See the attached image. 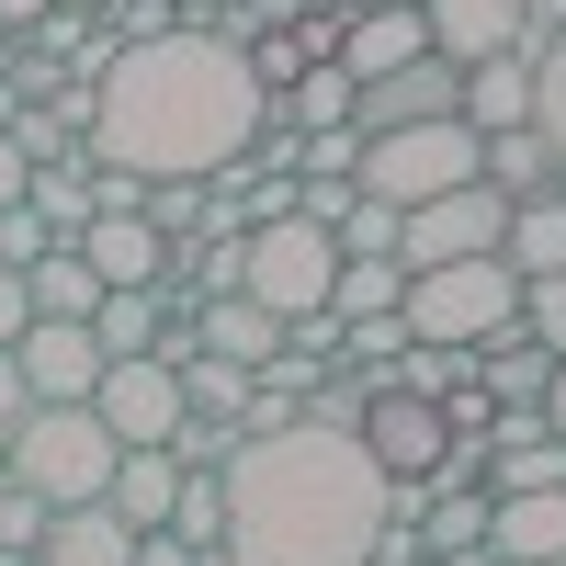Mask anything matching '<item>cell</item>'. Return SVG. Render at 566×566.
<instances>
[{
  "label": "cell",
  "instance_id": "cell-27",
  "mask_svg": "<svg viewBox=\"0 0 566 566\" xmlns=\"http://www.w3.org/2000/svg\"><path fill=\"white\" fill-rule=\"evenodd\" d=\"M533 136L555 148V170H566V23L533 45Z\"/></svg>",
  "mask_w": 566,
  "mask_h": 566
},
{
  "label": "cell",
  "instance_id": "cell-11",
  "mask_svg": "<svg viewBox=\"0 0 566 566\" xmlns=\"http://www.w3.org/2000/svg\"><path fill=\"white\" fill-rule=\"evenodd\" d=\"M442 114H464V69H442V57H408L352 91V136H397V125H442Z\"/></svg>",
  "mask_w": 566,
  "mask_h": 566
},
{
  "label": "cell",
  "instance_id": "cell-30",
  "mask_svg": "<svg viewBox=\"0 0 566 566\" xmlns=\"http://www.w3.org/2000/svg\"><path fill=\"white\" fill-rule=\"evenodd\" d=\"M45 522H57V510H45L34 488L0 476V555H34V544H45Z\"/></svg>",
  "mask_w": 566,
  "mask_h": 566
},
{
  "label": "cell",
  "instance_id": "cell-35",
  "mask_svg": "<svg viewBox=\"0 0 566 566\" xmlns=\"http://www.w3.org/2000/svg\"><path fill=\"white\" fill-rule=\"evenodd\" d=\"M23 408H34V397H23V363H12V352H0V431H12V419H23Z\"/></svg>",
  "mask_w": 566,
  "mask_h": 566
},
{
  "label": "cell",
  "instance_id": "cell-39",
  "mask_svg": "<svg viewBox=\"0 0 566 566\" xmlns=\"http://www.w3.org/2000/svg\"><path fill=\"white\" fill-rule=\"evenodd\" d=\"M295 12H317V23H352V12H374V0H295Z\"/></svg>",
  "mask_w": 566,
  "mask_h": 566
},
{
  "label": "cell",
  "instance_id": "cell-21",
  "mask_svg": "<svg viewBox=\"0 0 566 566\" xmlns=\"http://www.w3.org/2000/svg\"><path fill=\"white\" fill-rule=\"evenodd\" d=\"M464 125H476V136H510V125H533V45H522V57H488V69H464Z\"/></svg>",
  "mask_w": 566,
  "mask_h": 566
},
{
  "label": "cell",
  "instance_id": "cell-32",
  "mask_svg": "<svg viewBox=\"0 0 566 566\" xmlns=\"http://www.w3.org/2000/svg\"><path fill=\"white\" fill-rule=\"evenodd\" d=\"M522 340H544V352H566V272H544V283H522Z\"/></svg>",
  "mask_w": 566,
  "mask_h": 566
},
{
  "label": "cell",
  "instance_id": "cell-26",
  "mask_svg": "<svg viewBox=\"0 0 566 566\" xmlns=\"http://www.w3.org/2000/svg\"><path fill=\"white\" fill-rule=\"evenodd\" d=\"M272 114L295 125V136H328V125H352V69H306V80L283 91Z\"/></svg>",
  "mask_w": 566,
  "mask_h": 566
},
{
  "label": "cell",
  "instance_id": "cell-5",
  "mask_svg": "<svg viewBox=\"0 0 566 566\" xmlns=\"http://www.w3.org/2000/svg\"><path fill=\"white\" fill-rule=\"evenodd\" d=\"M476 181V125L442 114V125H397V136H363V170H352V193L363 205H431V193H464Z\"/></svg>",
  "mask_w": 566,
  "mask_h": 566
},
{
  "label": "cell",
  "instance_id": "cell-36",
  "mask_svg": "<svg viewBox=\"0 0 566 566\" xmlns=\"http://www.w3.org/2000/svg\"><path fill=\"white\" fill-rule=\"evenodd\" d=\"M23 181H34V170H23V148H12V136H0V216L23 205Z\"/></svg>",
  "mask_w": 566,
  "mask_h": 566
},
{
  "label": "cell",
  "instance_id": "cell-19",
  "mask_svg": "<svg viewBox=\"0 0 566 566\" xmlns=\"http://www.w3.org/2000/svg\"><path fill=\"white\" fill-rule=\"evenodd\" d=\"M544 386H555V352L522 340V328H499V340L476 352V397L488 408H544Z\"/></svg>",
  "mask_w": 566,
  "mask_h": 566
},
{
  "label": "cell",
  "instance_id": "cell-9",
  "mask_svg": "<svg viewBox=\"0 0 566 566\" xmlns=\"http://www.w3.org/2000/svg\"><path fill=\"white\" fill-rule=\"evenodd\" d=\"M352 442L374 453V476H386V488H431V464L453 453L442 408H431V397H397V386H374V408H363V431H352Z\"/></svg>",
  "mask_w": 566,
  "mask_h": 566
},
{
  "label": "cell",
  "instance_id": "cell-15",
  "mask_svg": "<svg viewBox=\"0 0 566 566\" xmlns=\"http://www.w3.org/2000/svg\"><path fill=\"white\" fill-rule=\"evenodd\" d=\"M476 181L499 205H544V193H566V170H555V148L533 125H510V136H476Z\"/></svg>",
  "mask_w": 566,
  "mask_h": 566
},
{
  "label": "cell",
  "instance_id": "cell-31",
  "mask_svg": "<svg viewBox=\"0 0 566 566\" xmlns=\"http://www.w3.org/2000/svg\"><path fill=\"white\" fill-rule=\"evenodd\" d=\"M103 34H114V45H159V34H181V0H114Z\"/></svg>",
  "mask_w": 566,
  "mask_h": 566
},
{
  "label": "cell",
  "instance_id": "cell-1",
  "mask_svg": "<svg viewBox=\"0 0 566 566\" xmlns=\"http://www.w3.org/2000/svg\"><path fill=\"white\" fill-rule=\"evenodd\" d=\"M261 80L227 34L181 23L159 45H125V57L91 80V159L125 181H216L227 159L261 136Z\"/></svg>",
  "mask_w": 566,
  "mask_h": 566
},
{
  "label": "cell",
  "instance_id": "cell-20",
  "mask_svg": "<svg viewBox=\"0 0 566 566\" xmlns=\"http://www.w3.org/2000/svg\"><path fill=\"white\" fill-rule=\"evenodd\" d=\"M34 566H136V533L114 522L103 499H91V510H57V522H45Z\"/></svg>",
  "mask_w": 566,
  "mask_h": 566
},
{
  "label": "cell",
  "instance_id": "cell-37",
  "mask_svg": "<svg viewBox=\"0 0 566 566\" xmlns=\"http://www.w3.org/2000/svg\"><path fill=\"white\" fill-rule=\"evenodd\" d=\"M136 566H193V555H181L170 533H136Z\"/></svg>",
  "mask_w": 566,
  "mask_h": 566
},
{
  "label": "cell",
  "instance_id": "cell-16",
  "mask_svg": "<svg viewBox=\"0 0 566 566\" xmlns=\"http://www.w3.org/2000/svg\"><path fill=\"white\" fill-rule=\"evenodd\" d=\"M193 352H205V363H239V374H261V363L283 352V317H261L250 295H216V306H193Z\"/></svg>",
  "mask_w": 566,
  "mask_h": 566
},
{
  "label": "cell",
  "instance_id": "cell-28",
  "mask_svg": "<svg viewBox=\"0 0 566 566\" xmlns=\"http://www.w3.org/2000/svg\"><path fill=\"white\" fill-rule=\"evenodd\" d=\"M170 544H181V555H216V544H227V488H216V476H181V499H170Z\"/></svg>",
  "mask_w": 566,
  "mask_h": 566
},
{
  "label": "cell",
  "instance_id": "cell-14",
  "mask_svg": "<svg viewBox=\"0 0 566 566\" xmlns=\"http://www.w3.org/2000/svg\"><path fill=\"white\" fill-rule=\"evenodd\" d=\"M488 555H510V566H566V488H544V499H488Z\"/></svg>",
  "mask_w": 566,
  "mask_h": 566
},
{
  "label": "cell",
  "instance_id": "cell-17",
  "mask_svg": "<svg viewBox=\"0 0 566 566\" xmlns=\"http://www.w3.org/2000/svg\"><path fill=\"white\" fill-rule=\"evenodd\" d=\"M170 499H181V464H170V453H114L103 510H114L125 533H170Z\"/></svg>",
  "mask_w": 566,
  "mask_h": 566
},
{
  "label": "cell",
  "instance_id": "cell-22",
  "mask_svg": "<svg viewBox=\"0 0 566 566\" xmlns=\"http://www.w3.org/2000/svg\"><path fill=\"white\" fill-rule=\"evenodd\" d=\"M499 261H510V283H544V272H566V193H544V205H510V227H499Z\"/></svg>",
  "mask_w": 566,
  "mask_h": 566
},
{
  "label": "cell",
  "instance_id": "cell-2",
  "mask_svg": "<svg viewBox=\"0 0 566 566\" xmlns=\"http://www.w3.org/2000/svg\"><path fill=\"white\" fill-rule=\"evenodd\" d=\"M227 488V566H374V533L397 522V488L374 476L352 431H261L216 464Z\"/></svg>",
  "mask_w": 566,
  "mask_h": 566
},
{
  "label": "cell",
  "instance_id": "cell-18",
  "mask_svg": "<svg viewBox=\"0 0 566 566\" xmlns=\"http://www.w3.org/2000/svg\"><path fill=\"white\" fill-rule=\"evenodd\" d=\"M408 57H431L419 12H352V23H340V69H352V91L386 80V69H408Z\"/></svg>",
  "mask_w": 566,
  "mask_h": 566
},
{
  "label": "cell",
  "instance_id": "cell-33",
  "mask_svg": "<svg viewBox=\"0 0 566 566\" xmlns=\"http://www.w3.org/2000/svg\"><path fill=\"white\" fill-rule=\"evenodd\" d=\"M45 250H57V227H45L34 205H12V216H0V272H34Z\"/></svg>",
  "mask_w": 566,
  "mask_h": 566
},
{
  "label": "cell",
  "instance_id": "cell-29",
  "mask_svg": "<svg viewBox=\"0 0 566 566\" xmlns=\"http://www.w3.org/2000/svg\"><path fill=\"white\" fill-rule=\"evenodd\" d=\"M136 216H148L159 239H216V193H205V181H148Z\"/></svg>",
  "mask_w": 566,
  "mask_h": 566
},
{
  "label": "cell",
  "instance_id": "cell-40",
  "mask_svg": "<svg viewBox=\"0 0 566 566\" xmlns=\"http://www.w3.org/2000/svg\"><path fill=\"white\" fill-rule=\"evenodd\" d=\"M522 23H533V34H555V23H566V0H522Z\"/></svg>",
  "mask_w": 566,
  "mask_h": 566
},
{
  "label": "cell",
  "instance_id": "cell-25",
  "mask_svg": "<svg viewBox=\"0 0 566 566\" xmlns=\"http://www.w3.org/2000/svg\"><path fill=\"white\" fill-rule=\"evenodd\" d=\"M397 295H408V272L397 261H340V283H328V317H397Z\"/></svg>",
  "mask_w": 566,
  "mask_h": 566
},
{
  "label": "cell",
  "instance_id": "cell-41",
  "mask_svg": "<svg viewBox=\"0 0 566 566\" xmlns=\"http://www.w3.org/2000/svg\"><path fill=\"white\" fill-rule=\"evenodd\" d=\"M45 12H69V23H103V12H114V0H45Z\"/></svg>",
  "mask_w": 566,
  "mask_h": 566
},
{
  "label": "cell",
  "instance_id": "cell-13",
  "mask_svg": "<svg viewBox=\"0 0 566 566\" xmlns=\"http://www.w3.org/2000/svg\"><path fill=\"white\" fill-rule=\"evenodd\" d=\"M12 363H23L34 408H91V386H103V340H91V328H57V317H34L12 340Z\"/></svg>",
  "mask_w": 566,
  "mask_h": 566
},
{
  "label": "cell",
  "instance_id": "cell-24",
  "mask_svg": "<svg viewBox=\"0 0 566 566\" xmlns=\"http://www.w3.org/2000/svg\"><path fill=\"white\" fill-rule=\"evenodd\" d=\"M159 328H170V295H103V306H91V340H103V363L159 352Z\"/></svg>",
  "mask_w": 566,
  "mask_h": 566
},
{
  "label": "cell",
  "instance_id": "cell-42",
  "mask_svg": "<svg viewBox=\"0 0 566 566\" xmlns=\"http://www.w3.org/2000/svg\"><path fill=\"white\" fill-rule=\"evenodd\" d=\"M216 12H239V0H181V23H216Z\"/></svg>",
  "mask_w": 566,
  "mask_h": 566
},
{
  "label": "cell",
  "instance_id": "cell-23",
  "mask_svg": "<svg viewBox=\"0 0 566 566\" xmlns=\"http://www.w3.org/2000/svg\"><path fill=\"white\" fill-rule=\"evenodd\" d=\"M23 295H34V317H57V328H91V306H103V283H91V261L57 239L34 272H23Z\"/></svg>",
  "mask_w": 566,
  "mask_h": 566
},
{
  "label": "cell",
  "instance_id": "cell-6",
  "mask_svg": "<svg viewBox=\"0 0 566 566\" xmlns=\"http://www.w3.org/2000/svg\"><path fill=\"white\" fill-rule=\"evenodd\" d=\"M328 283H340V239L306 227V216H272V227L239 239V295H250L261 317H317Z\"/></svg>",
  "mask_w": 566,
  "mask_h": 566
},
{
  "label": "cell",
  "instance_id": "cell-4",
  "mask_svg": "<svg viewBox=\"0 0 566 566\" xmlns=\"http://www.w3.org/2000/svg\"><path fill=\"white\" fill-rule=\"evenodd\" d=\"M12 488H34L45 510H91L114 488V431L91 408H23L12 419Z\"/></svg>",
  "mask_w": 566,
  "mask_h": 566
},
{
  "label": "cell",
  "instance_id": "cell-44",
  "mask_svg": "<svg viewBox=\"0 0 566 566\" xmlns=\"http://www.w3.org/2000/svg\"><path fill=\"white\" fill-rule=\"evenodd\" d=\"M0 566H34V555H0Z\"/></svg>",
  "mask_w": 566,
  "mask_h": 566
},
{
  "label": "cell",
  "instance_id": "cell-10",
  "mask_svg": "<svg viewBox=\"0 0 566 566\" xmlns=\"http://www.w3.org/2000/svg\"><path fill=\"white\" fill-rule=\"evenodd\" d=\"M419 34H431L442 69H488V57H522V45H544L522 23V0H419Z\"/></svg>",
  "mask_w": 566,
  "mask_h": 566
},
{
  "label": "cell",
  "instance_id": "cell-45",
  "mask_svg": "<svg viewBox=\"0 0 566 566\" xmlns=\"http://www.w3.org/2000/svg\"><path fill=\"white\" fill-rule=\"evenodd\" d=\"M193 566H227V555H193Z\"/></svg>",
  "mask_w": 566,
  "mask_h": 566
},
{
  "label": "cell",
  "instance_id": "cell-38",
  "mask_svg": "<svg viewBox=\"0 0 566 566\" xmlns=\"http://www.w3.org/2000/svg\"><path fill=\"white\" fill-rule=\"evenodd\" d=\"M544 431L566 442V352H555V386H544Z\"/></svg>",
  "mask_w": 566,
  "mask_h": 566
},
{
  "label": "cell",
  "instance_id": "cell-43",
  "mask_svg": "<svg viewBox=\"0 0 566 566\" xmlns=\"http://www.w3.org/2000/svg\"><path fill=\"white\" fill-rule=\"evenodd\" d=\"M0 476H12V431H0Z\"/></svg>",
  "mask_w": 566,
  "mask_h": 566
},
{
  "label": "cell",
  "instance_id": "cell-7",
  "mask_svg": "<svg viewBox=\"0 0 566 566\" xmlns=\"http://www.w3.org/2000/svg\"><path fill=\"white\" fill-rule=\"evenodd\" d=\"M499 227L510 205L488 193V181H464V193H431L397 216V272H442V261H499Z\"/></svg>",
  "mask_w": 566,
  "mask_h": 566
},
{
  "label": "cell",
  "instance_id": "cell-8",
  "mask_svg": "<svg viewBox=\"0 0 566 566\" xmlns=\"http://www.w3.org/2000/svg\"><path fill=\"white\" fill-rule=\"evenodd\" d=\"M91 419L114 431V453H159L193 408H181V374H170V363L136 352V363H103V386H91Z\"/></svg>",
  "mask_w": 566,
  "mask_h": 566
},
{
  "label": "cell",
  "instance_id": "cell-3",
  "mask_svg": "<svg viewBox=\"0 0 566 566\" xmlns=\"http://www.w3.org/2000/svg\"><path fill=\"white\" fill-rule=\"evenodd\" d=\"M408 340H442V352H488L499 328H522V283L510 261H442V272H408Z\"/></svg>",
  "mask_w": 566,
  "mask_h": 566
},
{
  "label": "cell",
  "instance_id": "cell-12",
  "mask_svg": "<svg viewBox=\"0 0 566 566\" xmlns=\"http://www.w3.org/2000/svg\"><path fill=\"white\" fill-rule=\"evenodd\" d=\"M69 250L91 261V283H103V295H170V239H159L148 216H91Z\"/></svg>",
  "mask_w": 566,
  "mask_h": 566
},
{
  "label": "cell",
  "instance_id": "cell-34",
  "mask_svg": "<svg viewBox=\"0 0 566 566\" xmlns=\"http://www.w3.org/2000/svg\"><path fill=\"white\" fill-rule=\"evenodd\" d=\"M23 328H34V295H23V272H0V352H12Z\"/></svg>",
  "mask_w": 566,
  "mask_h": 566
}]
</instances>
